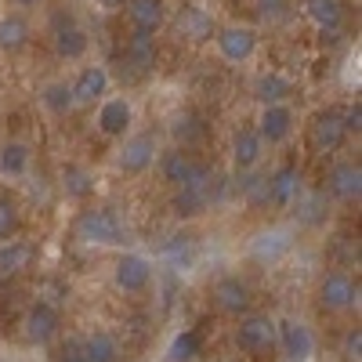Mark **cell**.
Masks as SVG:
<instances>
[{
	"label": "cell",
	"mask_w": 362,
	"mask_h": 362,
	"mask_svg": "<svg viewBox=\"0 0 362 362\" xmlns=\"http://www.w3.org/2000/svg\"><path fill=\"white\" fill-rule=\"evenodd\" d=\"M293 247V232L290 228H264L250 239V257L261 264H276L286 250Z\"/></svg>",
	"instance_id": "15"
},
{
	"label": "cell",
	"mask_w": 362,
	"mask_h": 362,
	"mask_svg": "<svg viewBox=\"0 0 362 362\" xmlns=\"http://www.w3.org/2000/svg\"><path fill=\"white\" fill-rule=\"evenodd\" d=\"M44 105H47L51 112H58V116H66V112L73 109V95H69V83H51V87L44 90Z\"/></svg>",
	"instance_id": "31"
},
{
	"label": "cell",
	"mask_w": 362,
	"mask_h": 362,
	"mask_svg": "<svg viewBox=\"0 0 362 362\" xmlns=\"http://www.w3.org/2000/svg\"><path fill=\"white\" fill-rule=\"evenodd\" d=\"M73 105H98L109 95V69L105 66H83L76 80L69 83Z\"/></svg>",
	"instance_id": "9"
},
{
	"label": "cell",
	"mask_w": 362,
	"mask_h": 362,
	"mask_svg": "<svg viewBox=\"0 0 362 362\" xmlns=\"http://www.w3.org/2000/svg\"><path fill=\"white\" fill-rule=\"evenodd\" d=\"M214 44H218V54L225 58V62L243 66V62H250L254 51H257V33L247 29V25H225V29L214 33Z\"/></svg>",
	"instance_id": "7"
},
{
	"label": "cell",
	"mask_w": 362,
	"mask_h": 362,
	"mask_svg": "<svg viewBox=\"0 0 362 362\" xmlns=\"http://www.w3.org/2000/svg\"><path fill=\"white\" fill-rule=\"evenodd\" d=\"M174 214L177 218H199L203 210L210 206V185H206V177L203 181H189V185H181L174 192Z\"/></svg>",
	"instance_id": "22"
},
{
	"label": "cell",
	"mask_w": 362,
	"mask_h": 362,
	"mask_svg": "<svg viewBox=\"0 0 362 362\" xmlns=\"http://www.w3.org/2000/svg\"><path fill=\"white\" fill-rule=\"evenodd\" d=\"M58 329H62V312H58L54 305H47V300H40V305L29 308L25 315V337L33 344H47L58 337Z\"/></svg>",
	"instance_id": "14"
},
{
	"label": "cell",
	"mask_w": 362,
	"mask_h": 362,
	"mask_svg": "<svg viewBox=\"0 0 362 362\" xmlns=\"http://www.w3.org/2000/svg\"><path fill=\"white\" fill-rule=\"evenodd\" d=\"M319 305L326 312H348L358 305V283L348 272H326L319 283Z\"/></svg>",
	"instance_id": "4"
},
{
	"label": "cell",
	"mask_w": 362,
	"mask_h": 362,
	"mask_svg": "<svg viewBox=\"0 0 362 362\" xmlns=\"http://www.w3.org/2000/svg\"><path fill=\"white\" fill-rule=\"evenodd\" d=\"M300 192V170L297 167H290V163H283L279 170H272L268 174V199H272V206H290Z\"/></svg>",
	"instance_id": "20"
},
{
	"label": "cell",
	"mask_w": 362,
	"mask_h": 362,
	"mask_svg": "<svg viewBox=\"0 0 362 362\" xmlns=\"http://www.w3.org/2000/svg\"><path fill=\"white\" fill-rule=\"evenodd\" d=\"M18 225H22L18 206L8 203V199H0V243H4V239H11V235H18Z\"/></svg>",
	"instance_id": "33"
},
{
	"label": "cell",
	"mask_w": 362,
	"mask_h": 362,
	"mask_svg": "<svg viewBox=\"0 0 362 362\" xmlns=\"http://www.w3.org/2000/svg\"><path fill=\"white\" fill-rule=\"evenodd\" d=\"M29 37H33V25L22 11H8L0 15V51L18 54L22 47H29Z\"/></svg>",
	"instance_id": "21"
},
{
	"label": "cell",
	"mask_w": 362,
	"mask_h": 362,
	"mask_svg": "<svg viewBox=\"0 0 362 362\" xmlns=\"http://www.w3.org/2000/svg\"><path fill=\"white\" fill-rule=\"evenodd\" d=\"M293 203H297V210H300V221L315 225V221L322 218V210H319V206H322V192H308V196L300 192V196H297Z\"/></svg>",
	"instance_id": "35"
},
{
	"label": "cell",
	"mask_w": 362,
	"mask_h": 362,
	"mask_svg": "<svg viewBox=\"0 0 362 362\" xmlns=\"http://www.w3.org/2000/svg\"><path fill=\"white\" fill-rule=\"evenodd\" d=\"M305 11H308V18L322 29H337L341 22H344V4L341 0H305Z\"/></svg>",
	"instance_id": "28"
},
{
	"label": "cell",
	"mask_w": 362,
	"mask_h": 362,
	"mask_svg": "<svg viewBox=\"0 0 362 362\" xmlns=\"http://www.w3.org/2000/svg\"><path fill=\"white\" fill-rule=\"evenodd\" d=\"M76 235L83 239V243L119 247V243H127V225L119 221L109 206H87L76 218Z\"/></svg>",
	"instance_id": "1"
},
{
	"label": "cell",
	"mask_w": 362,
	"mask_h": 362,
	"mask_svg": "<svg viewBox=\"0 0 362 362\" xmlns=\"http://www.w3.org/2000/svg\"><path fill=\"white\" fill-rule=\"evenodd\" d=\"M308 138H312L315 153H337V148H344L348 127H344V119H341V109H322V112H315L312 127H308Z\"/></svg>",
	"instance_id": "5"
},
{
	"label": "cell",
	"mask_w": 362,
	"mask_h": 362,
	"mask_svg": "<svg viewBox=\"0 0 362 362\" xmlns=\"http://www.w3.org/2000/svg\"><path fill=\"white\" fill-rule=\"evenodd\" d=\"M95 4H102V8H116V4H124V0H95Z\"/></svg>",
	"instance_id": "42"
},
{
	"label": "cell",
	"mask_w": 362,
	"mask_h": 362,
	"mask_svg": "<svg viewBox=\"0 0 362 362\" xmlns=\"http://www.w3.org/2000/svg\"><path fill=\"white\" fill-rule=\"evenodd\" d=\"M341 119H344V127H348V134H351V131L358 134V127H362V109H358V102H355V105H348V109L341 112Z\"/></svg>",
	"instance_id": "37"
},
{
	"label": "cell",
	"mask_w": 362,
	"mask_h": 362,
	"mask_svg": "<svg viewBox=\"0 0 362 362\" xmlns=\"http://www.w3.org/2000/svg\"><path fill=\"white\" fill-rule=\"evenodd\" d=\"M51 44L58 51V58H66V62H80V58L87 54V29L76 22V15L69 11H58L51 18Z\"/></svg>",
	"instance_id": "2"
},
{
	"label": "cell",
	"mask_w": 362,
	"mask_h": 362,
	"mask_svg": "<svg viewBox=\"0 0 362 362\" xmlns=\"http://www.w3.org/2000/svg\"><path fill=\"white\" fill-rule=\"evenodd\" d=\"M235 348L247 351V355H264L276 348V319L268 315H239L235 326Z\"/></svg>",
	"instance_id": "3"
},
{
	"label": "cell",
	"mask_w": 362,
	"mask_h": 362,
	"mask_svg": "<svg viewBox=\"0 0 362 362\" xmlns=\"http://www.w3.org/2000/svg\"><path fill=\"white\" fill-rule=\"evenodd\" d=\"M33 264V247L25 239H4L0 243V276H22V272Z\"/></svg>",
	"instance_id": "24"
},
{
	"label": "cell",
	"mask_w": 362,
	"mask_h": 362,
	"mask_svg": "<svg viewBox=\"0 0 362 362\" xmlns=\"http://www.w3.org/2000/svg\"><path fill=\"white\" fill-rule=\"evenodd\" d=\"M112 283L124 293H141L148 283H153V261L141 254H124L112 268Z\"/></svg>",
	"instance_id": "11"
},
{
	"label": "cell",
	"mask_w": 362,
	"mask_h": 362,
	"mask_svg": "<svg viewBox=\"0 0 362 362\" xmlns=\"http://www.w3.org/2000/svg\"><path fill=\"white\" fill-rule=\"evenodd\" d=\"M15 4H18V8H37L40 0H15Z\"/></svg>",
	"instance_id": "41"
},
{
	"label": "cell",
	"mask_w": 362,
	"mask_h": 362,
	"mask_svg": "<svg viewBox=\"0 0 362 362\" xmlns=\"http://www.w3.org/2000/svg\"><path fill=\"white\" fill-rule=\"evenodd\" d=\"M290 90H293V83H290L283 73H276V69H268V73H261V76L254 80V95H257L264 105H279V102H286V98H290Z\"/></svg>",
	"instance_id": "26"
},
{
	"label": "cell",
	"mask_w": 362,
	"mask_h": 362,
	"mask_svg": "<svg viewBox=\"0 0 362 362\" xmlns=\"http://www.w3.org/2000/svg\"><path fill=\"white\" fill-rule=\"evenodd\" d=\"M214 305L221 308V312H228V315H247L250 312V305H254V290L239 279V276H225V279H218L214 283Z\"/></svg>",
	"instance_id": "12"
},
{
	"label": "cell",
	"mask_w": 362,
	"mask_h": 362,
	"mask_svg": "<svg viewBox=\"0 0 362 362\" xmlns=\"http://www.w3.org/2000/svg\"><path fill=\"white\" fill-rule=\"evenodd\" d=\"M283 4H286V0H261L264 15H279V11H283Z\"/></svg>",
	"instance_id": "40"
},
{
	"label": "cell",
	"mask_w": 362,
	"mask_h": 362,
	"mask_svg": "<svg viewBox=\"0 0 362 362\" xmlns=\"http://www.w3.org/2000/svg\"><path fill=\"white\" fill-rule=\"evenodd\" d=\"M326 189L334 192L337 199H358V192H362V167L355 163V160H341V163H334L329 167V177H326Z\"/></svg>",
	"instance_id": "18"
},
{
	"label": "cell",
	"mask_w": 362,
	"mask_h": 362,
	"mask_svg": "<svg viewBox=\"0 0 362 362\" xmlns=\"http://www.w3.org/2000/svg\"><path fill=\"white\" fill-rule=\"evenodd\" d=\"M264 141H261V134H257V127H239L235 131V138H232V163L239 167V170H254L257 163H261V156H264Z\"/></svg>",
	"instance_id": "19"
},
{
	"label": "cell",
	"mask_w": 362,
	"mask_h": 362,
	"mask_svg": "<svg viewBox=\"0 0 362 362\" xmlns=\"http://www.w3.org/2000/svg\"><path fill=\"white\" fill-rule=\"evenodd\" d=\"M124 58H127V66H134V73H148L156 66V33L131 29V37L124 44Z\"/></svg>",
	"instance_id": "23"
},
{
	"label": "cell",
	"mask_w": 362,
	"mask_h": 362,
	"mask_svg": "<svg viewBox=\"0 0 362 362\" xmlns=\"http://www.w3.org/2000/svg\"><path fill=\"white\" fill-rule=\"evenodd\" d=\"M177 33H181V37H189V40H196V44H203V40H210V37H214L218 29H214V22H210V15H206L203 8L189 4V8H181V18H177Z\"/></svg>",
	"instance_id": "25"
},
{
	"label": "cell",
	"mask_w": 362,
	"mask_h": 362,
	"mask_svg": "<svg viewBox=\"0 0 362 362\" xmlns=\"http://www.w3.org/2000/svg\"><path fill=\"white\" fill-rule=\"evenodd\" d=\"M131 102L127 98H102L98 102V131L105 138H124L131 131Z\"/></svg>",
	"instance_id": "17"
},
{
	"label": "cell",
	"mask_w": 362,
	"mask_h": 362,
	"mask_svg": "<svg viewBox=\"0 0 362 362\" xmlns=\"http://www.w3.org/2000/svg\"><path fill=\"white\" fill-rule=\"evenodd\" d=\"M276 344L290 362H308L315 355V337L300 319H279L276 322Z\"/></svg>",
	"instance_id": "6"
},
{
	"label": "cell",
	"mask_w": 362,
	"mask_h": 362,
	"mask_svg": "<svg viewBox=\"0 0 362 362\" xmlns=\"http://www.w3.org/2000/svg\"><path fill=\"white\" fill-rule=\"evenodd\" d=\"M124 11L131 29H141V33H160L167 22V0H124Z\"/></svg>",
	"instance_id": "16"
},
{
	"label": "cell",
	"mask_w": 362,
	"mask_h": 362,
	"mask_svg": "<svg viewBox=\"0 0 362 362\" xmlns=\"http://www.w3.org/2000/svg\"><path fill=\"white\" fill-rule=\"evenodd\" d=\"M153 160H156V138L153 134H131L124 141V148H119L116 167L124 174H141L153 167Z\"/></svg>",
	"instance_id": "13"
},
{
	"label": "cell",
	"mask_w": 362,
	"mask_h": 362,
	"mask_svg": "<svg viewBox=\"0 0 362 362\" xmlns=\"http://www.w3.org/2000/svg\"><path fill=\"white\" fill-rule=\"evenodd\" d=\"M199 351H203L199 329H181V334L174 337V344H170V362H192Z\"/></svg>",
	"instance_id": "30"
},
{
	"label": "cell",
	"mask_w": 362,
	"mask_h": 362,
	"mask_svg": "<svg viewBox=\"0 0 362 362\" xmlns=\"http://www.w3.org/2000/svg\"><path fill=\"white\" fill-rule=\"evenodd\" d=\"M243 196H247V203H250L254 210L272 206V199H268V177H250L247 185H243Z\"/></svg>",
	"instance_id": "34"
},
{
	"label": "cell",
	"mask_w": 362,
	"mask_h": 362,
	"mask_svg": "<svg viewBox=\"0 0 362 362\" xmlns=\"http://www.w3.org/2000/svg\"><path fill=\"white\" fill-rule=\"evenodd\" d=\"M293 127H297V116H293V109H290L286 102H279V105H264V109H261L257 134H261L264 145H283V141L293 134Z\"/></svg>",
	"instance_id": "10"
},
{
	"label": "cell",
	"mask_w": 362,
	"mask_h": 362,
	"mask_svg": "<svg viewBox=\"0 0 362 362\" xmlns=\"http://www.w3.org/2000/svg\"><path fill=\"white\" fill-rule=\"evenodd\" d=\"M174 134H177V148H189L203 138V124H199V116H181L177 124H174Z\"/></svg>",
	"instance_id": "32"
},
{
	"label": "cell",
	"mask_w": 362,
	"mask_h": 362,
	"mask_svg": "<svg viewBox=\"0 0 362 362\" xmlns=\"http://www.w3.org/2000/svg\"><path fill=\"white\" fill-rule=\"evenodd\" d=\"M160 177L167 181V185L181 189V185H189V181H203L206 167L189 153V148H170V153L160 156Z\"/></svg>",
	"instance_id": "8"
},
{
	"label": "cell",
	"mask_w": 362,
	"mask_h": 362,
	"mask_svg": "<svg viewBox=\"0 0 362 362\" xmlns=\"http://www.w3.org/2000/svg\"><path fill=\"white\" fill-rule=\"evenodd\" d=\"M80 351L87 362H119V341L112 334H102V329L98 334H87L80 341Z\"/></svg>",
	"instance_id": "27"
},
{
	"label": "cell",
	"mask_w": 362,
	"mask_h": 362,
	"mask_svg": "<svg viewBox=\"0 0 362 362\" xmlns=\"http://www.w3.org/2000/svg\"><path fill=\"white\" fill-rule=\"evenodd\" d=\"M344 355H348V358H358V355H362V334H358V326L348 329V337H344Z\"/></svg>",
	"instance_id": "38"
},
{
	"label": "cell",
	"mask_w": 362,
	"mask_h": 362,
	"mask_svg": "<svg viewBox=\"0 0 362 362\" xmlns=\"http://www.w3.org/2000/svg\"><path fill=\"white\" fill-rule=\"evenodd\" d=\"M66 192L76 196V199H83V196L90 192V177H87V170H80V167H69V170H66Z\"/></svg>",
	"instance_id": "36"
},
{
	"label": "cell",
	"mask_w": 362,
	"mask_h": 362,
	"mask_svg": "<svg viewBox=\"0 0 362 362\" xmlns=\"http://www.w3.org/2000/svg\"><path fill=\"white\" fill-rule=\"evenodd\" d=\"M58 362H87L83 351H80V341H69V344L62 348V355H58Z\"/></svg>",
	"instance_id": "39"
},
{
	"label": "cell",
	"mask_w": 362,
	"mask_h": 362,
	"mask_svg": "<svg viewBox=\"0 0 362 362\" xmlns=\"http://www.w3.org/2000/svg\"><path fill=\"white\" fill-rule=\"evenodd\" d=\"M29 170V145L22 141H8V145H0V174H8V177H22Z\"/></svg>",
	"instance_id": "29"
}]
</instances>
